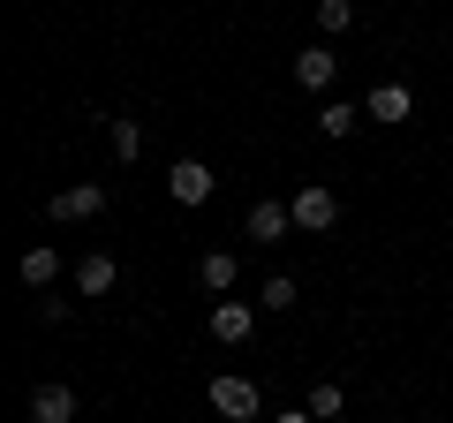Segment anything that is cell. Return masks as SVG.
Here are the masks:
<instances>
[{
    "instance_id": "cell-11",
    "label": "cell",
    "mask_w": 453,
    "mask_h": 423,
    "mask_svg": "<svg viewBox=\"0 0 453 423\" xmlns=\"http://www.w3.org/2000/svg\"><path fill=\"white\" fill-rule=\"evenodd\" d=\"M356 129H363V106H348V98H333V106H318V136H333V144H348Z\"/></svg>"
},
{
    "instance_id": "cell-14",
    "label": "cell",
    "mask_w": 453,
    "mask_h": 423,
    "mask_svg": "<svg viewBox=\"0 0 453 423\" xmlns=\"http://www.w3.org/2000/svg\"><path fill=\"white\" fill-rule=\"evenodd\" d=\"M106 136H113V159H121V166H136V151H144V129H136L129 114H113V121H106Z\"/></svg>"
},
{
    "instance_id": "cell-16",
    "label": "cell",
    "mask_w": 453,
    "mask_h": 423,
    "mask_svg": "<svg viewBox=\"0 0 453 423\" xmlns=\"http://www.w3.org/2000/svg\"><path fill=\"white\" fill-rule=\"evenodd\" d=\"M303 408H310L318 423H333L340 408H348V393H340V386H310V401H303Z\"/></svg>"
},
{
    "instance_id": "cell-3",
    "label": "cell",
    "mask_w": 453,
    "mask_h": 423,
    "mask_svg": "<svg viewBox=\"0 0 453 423\" xmlns=\"http://www.w3.org/2000/svg\"><path fill=\"white\" fill-rule=\"evenodd\" d=\"M211 408H219L226 423H250L265 401H257V386H250V378H226V371H219V378H211Z\"/></svg>"
},
{
    "instance_id": "cell-12",
    "label": "cell",
    "mask_w": 453,
    "mask_h": 423,
    "mask_svg": "<svg viewBox=\"0 0 453 423\" xmlns=\"http://www.w3.org/2000/svg\"><path fill=\"white\" fill-rule=\"evenodd\" d=\"M53 280H61V250H53V242H38V250H23V288H38V295H46Z\"/></svg>"
},
{
    "instance_id": "cell-17",
    "label": "cell",
    "mask_w": 453,
    "mask_h": 423,
    "mask_svg": "<svg viewBox=\"0 0 453 423\" xmlns=\"http://www.w3.org/2000/svg\"><path fill=\"white\" fill-rule=\"evenodd\" d=\"M257 310H295V280H288V273H280V280H265Z\"/></svg>"
},
{
    "instance_id": "cell-2",
    "label": "cell",
    "mask_w": 453,
    "mask_h": 423,
    "mask_svg": "<svg viewBox=\"0 0 453 423\" xmlns=\"http://www.w3.org/2000/svg\"><path fill=\"white\" fill-rule=\"evenodd\" d=\"M288 212H295V227H303V235H325L340 219V196L325 189V181H303V189L288 196Z\"/></svg>"
},
{
    "instance_id": "cell-9",
    "label": "cell",
    "mask_w": 453,
    "mask_h": 423,
    "mask_svg": "<svg viewBox=\"0 0 453 423\" xmlns=\"http://www.w3.org/2000/svg\"><path fill=\"white\" fill-rule=\"evenodd\" d=\"M196 280H204L211 295H226L234 280H242V258H234V250H204V258H196Z\"/></svg>"
},
{
    "instance_id": "cell-5",
    "label": "cell",
    "mask_w": 453,
    "mask_h": 423,
    "mask_svg": "<svg viewBox=\"0 0 453 423\" xmlns=\"http://www.w3.org/2000/svg\"><path fill=\"white\" fill-rule=\"evenodd\" d=\"M250 333H257V310L250 303H211V341L219 348H242Z\"/></svg>"
},
{
    "instance_id": "cell-6",
    "label": "cell",
    "mask_w": 453,
    "mask_h": 423,
    "mask_svg": "<svg viewBox=\"0 0 453 423\" xmlns=\"http://www.w3.org/2000/svg\"><path fill=\"white\" fill-rule=\"evenodd\" d=\"M333 76H340V53L333 46H303V53H295V83H303V91H325Z\"/></svg>"
},
{
    "instance_id": "cell-10",
    "label": "cell",
    "mask_w": 453,
    "mask_h": 423,
    "mask_svg": "<svg viewBox=\"0 0 453 423\" xmlns=\"http://www.w3.org/2000/svg\"><path fill=\"white\" fill-rule=\"evenodd\" d=\"M288 227H295L288 204H273V196H265V204H250V242H280Z\"/></svg>"
},
{
    "instance_id": "cell-1",
    "label": "cell",
    "mask_w": 453,
    "mask_h": 423,
    "mask_svg": "<svg viewBox=\"0 0 453 423\" xmlns=\"http://www.w3.org/2000/svg\"><path fill=\"white\" fill-rule=\"evenodd\" d=\"M91 212H106V181H76V189H53L46 196L53 227H76V219H91Z\"/></svg>"
},
{
    "instance_id": "cell-18",
    "label": "cell",
    "mask_w": 453,
    "mask_h": 423,
    "mask_svg": "<svg viewBox=\"0 0 453 423\" xmlns=\"http://www.w3.org/2000/svg\"><path fill=\"white\" fill-rule=\"evenodd\" d=\"M273 423H318V416H310V408H288V416H273Z\"/></svg>"
},
{
    "instance_id": "cell-15",
    "label": "cell",
    "mask_w": 453,
    "mask_h": 423,
    "mask_svg": "<svg viewBox=\"0 0 453 423\" xmlns=\"http://www.w3.org/2000/svg\"><path fill=\"white\" fill-rule=\"evenodd\" d=\"M348 23H356V0H318V31L325 38H340Z\"/></svg>"
},
{
    "instance_id": "cell-8",
    "label": "cell",
    "mask_w": 453,
    "mask_h": 423,
    "mask_svg": "<svg viewBox=\"0 0 453 423\" xmlns=\"http://www.w3.org/2000/svg\"><path fill=\"white\" fill-rule=\"evenodd\" d=\"M363 114H371V121H408V114H416V91H408V83H378Z\"/></svg>"
},
{
    "instance_id": "cell-13",
    "label": "cell",
    "mask_w": 453,
    "mask_h": 423,
    "mask_svg": "<svg viewBox=\"0 0 453 423\" xmlns=\"http://www.w3.org/2000/svg\"><path fill=\"white\" fill-rule=\"evenodd\" d=\"M113 280H121V265H113V258H106V250H91V258H83V265H76V295H106V288H113Z\"/></svg>"
},
{
    "instance_id": "cell-4",
    "label": "cell",
    "mask_w": 453,
    "mask_h": 423,
    "mask_svg": "<svg viewBox=\"0 0 453 423\" xmlns=\"http://www.w3.org/2000/svg\"><path fill=\"white\" fill-rule=\"evenodd\" d=\"M166 189H174V204H204L219 181H211L204 159H174V166H166Z\"/></svg>"
},
{
    "instance_id": "cell-7",
    "label": "cell",
    "mask_w": 453,
    "mask_h": 423,
    "mask_svg": "<svg viewBox=\"0 0 453 423\" xmlns=\"http://www.w3.org/2000/svg\"><path fill=\"white\" fill-rule=\"evenodd\" d=\"M31 423H76V393L53 378V386H38L31 393Z\"/></svg>"
}]
</instances>
